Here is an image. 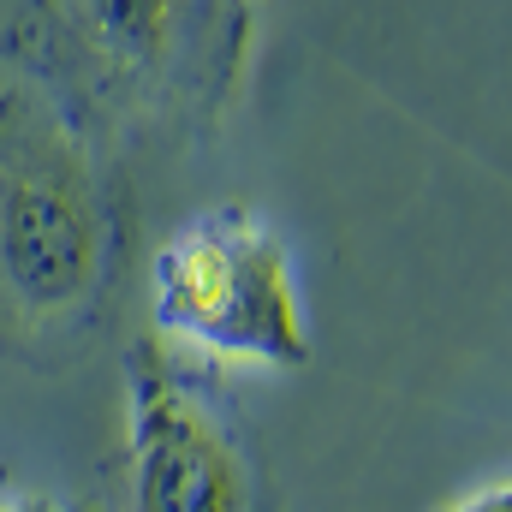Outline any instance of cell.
<instances>
[{"instance_id":"obj_3","label":"cell","mask_w":512,"mask_h":512,"mask_svg":"<svg viewBox=\"0 0 512 512\" xmlns=\"http://www.w3.org/2000/svg\"><path fill=\"white\" fill-rule=\"evenodd\" d=\"M155 322L227 364L298 370L310 358V322L292 280L286 239L245 209L197 215L149 268Z\"/></svg>"},{"instance_id":"obj_6","label":"cell","mask_w":512,"mask_h":512,"mask_svg":"<svg viewBox=\"0 0 512 512\" xmlns=\"http://www.w3.org/2000/svg\"><path fill=\"white\" fill-rule=\"evenodd\" d=\"M0 512H78V507H60L48 495H24V489H0Z\"/></svg>"},{"instance_id":"obj_5","label":"cell","mask_w":512,"mask_h":512,"mask_svg":"<svg viewBox=\"0 0 512 512\" xmlns=\"http://www.w3.org/2000/svg\"><path fill=\"white\" fill-rule=\"evenodd\" d=\"M447 512H512V489H507V477H501L495 489H477L471 501H459V507H447Z\"/></svg>"},{"instance_id":"obj_1","label":"cell","mask_w":512,"mask_h":512,"mask_svg":"<svg viewBox=\"0 0 512 512\" xmlns=\"http://www.w3.org/2000/svg\"><path fill=\"white\" fill-rule=\"evenodd\" d=\"M114 262V191L90 131L42 84L0 90V334L66 352Z\"/></svg>"},{"instance_id":"obj_4","label":"cell","mask_w":512,"mask_h":512,"mask_svg":"<svg viewBox=\"0 0 512 512\" xmlns=\"http://www.w3.org/2000/svg\"><path fill=\"white\" fill-rule=\"evenodd\" d=\"M126 512H256L233 429L149 352H131L126 370Z\"/></svg>"},{"instance_id":"obj_2","label":"cell","mask_w":512,"mask_h":512,"mask_svg":"<svg viewBox=\"0 0 512 512\" xmlns=\"http://www.w3.org/2000/svg\"><path fill=\"white\" fill-rule=\"evenodd\" d=\"M251 0H30L18 48L108 114H215L239 78Z\"/></svg>"}]
</instances>
